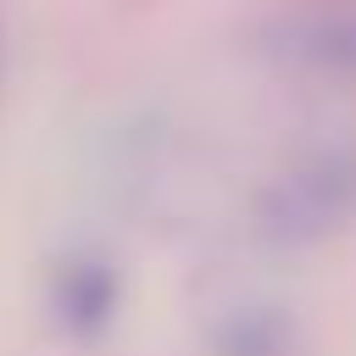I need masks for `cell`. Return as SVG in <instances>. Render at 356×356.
Returning a JSON list of instances; mask_svg holds the SVG:
<instances>
[{"instance_id":"6da1fadb","label":"cell","mask_w":356,"mask_h":356,"mask_svg":"<svg viewBox=\"0 0 356 356\" xmlns=\"http://www.w3.org/2000/svg\"><path fill=\"white\" fill-rule=\"evenodd\" d=\"M350 211H356V156L350 150H323V156L295 161L256 200V222L278 245L328 239Z\"/></svg>"},{"instance_id":"7a4b0ae2","label":"cell","mask_w":356,"mask_h":356,"mask_svg":"<svg viewBox=\"0 0 356 356\" xmlns=\"http://www.w3.org/2000/svg\"><path fill=\"white\" fill-rule=\"evenodd\" d=\"M117 306H122V273L100 250H67L44 278V312L56 334L72 345H95L117 323Z\"/></svg>"},{"instance_id":"3957f363","label":"cell","mask_w":356,"mask_h":356,"mask_svg":"<svg viewBox=\"0 0 356 356\" xmlns=\"http://www.w3.org/2000/svg\"><path fill=\"white\" fill-rule=\"evenodd\" d=\"M284 61L295 72H312V78H334V83H350L356 78V17H295L284 28Z\"/></svg>"},{"instance_id":"277c9868","label":"cell","mask_w":356,"mask_h":356,"mask_svg":"<svg viewBox=\"0 0 356 356\" xmlns=\"http://www.w3.org/2000/svg\"><path fill=\"white\" fill-rule=\"evenodd\" d=\"M217 356H289V328H284V317H273L267 306L239 312V317L222 328Z\"/></svg>"}]
</instances>
